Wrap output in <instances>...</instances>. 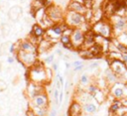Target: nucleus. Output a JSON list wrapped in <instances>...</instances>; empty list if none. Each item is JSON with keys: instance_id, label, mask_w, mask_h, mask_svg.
<instances>
[{"instance_id": "1", "label": "nucleus", "mask_w": 127, "mask_h": 116, "mask_svg": "<svg viewBox=\"0 0 127 116\" xmlns=\"http://www.w3.org/2000/svg\"><path fill=\"white\" fill-rule=\"evenodd\" d=\"M91 30L94 34H98L104 38L110 39L113 36V27L110 21H105V20H100L92 25Z\"/></svg>"}, {"instance_id": "2", "label": "nucleus", "mask_w": 127, "mask_h": 116, "mask_svg": "<svg viewBox=\"0 0 127 116\" xmlns=\"http://www.w3.org/2000/svg\"><path fill=\"white\" fill-rule=\"evenodd\" d=\"M64 21L71 28H80L83 24H85V22H87L85 14L75 12V11H71V10L67 11V13L65 14V20Z\"/></svg>"}, {"instance_id": "3", "label": "nucleus", "mask_w": 127, "mask_h": 116, "mask_svg": "<svg viewBox=\"0 0 127 116\" xmlns=\"http://www.w3.org/2000/svg\"><path fill=\"white\" fill-rule=\"evenodd\" d=\"M29 79L31 80V82H35L43 85V83L48 81L47 76H46V68L41 64H36L35 63L29 71Z\"/></svg>"}, {"instance_id": "4", "label": "nucleus", "mask_w": 127, "mask_h": 116, "mask_svg": "<svg viewBox=\"0 0 127 116\" xmlns=\"http://www.w3.org/2000/svg\"><path fill=\"white\" fill-rule=\"evenodd\" d=\"M68 28H69V26L67 25V23L65 21L60 22V23H55L52 27H50L49 29L46 30L45 38H47L51 42H57L58 39L60 40V37L63 35L65 30H67Z\"/></svg>"}, {"instance_id": "5", "label": "nucleus", "mask_w": 127, "mask_h": 116, "mask_svg": "<svg viewBox=\"0 0 127 116\" xmlns=\"http://www.w3.org/2000/svg\"><path fill=\"white\" fill-rule=\"evenodd\" d=\"M109 67L118 77L120 81H127V66L124 62L121 60H113L109 63Z\"/></svg>"}, {"instance_id": "6", "label": "nucleus", "mask_w": 127, "mask_h": 116, "mask_svg": "<svg viewBox=\"0 0 127 116\" xmlns=\"http://www.w3.org/2000/svg\"><path fill=\"white\" fill-rule=\"evenodd\" d=\"M110 95L116 99H124L127 98V85L125 82L117 81L111 85Z\"/></svg>"}, {"instance_id": "7", "label": "nucleus", "mask_w": 127, "mask_h": 116, "mask_svg": "<svg viewBox=\"0 0 127 116\" xmlns=\"http://www.w3.org/2000/svg\"><path fill=\"white\" fill-rule=\"evenodd\" d=\"M47 15L52 19L55 23H60L65 20V13L62 8L56 4H51L50 6L46 7Z\"/></svg>"}, {"instance_id": "8", "label": "nucleus", "mask_w": 127, "mask_h": 116, "mask_svg": "<svg viewBox=\"0 0 127 116\" xmlns=\"http://www.w3.org/2000/svg\"><path fill=\"white\" fill-rule=\"evenodd\" d=\"M17 60L24 65L32 66L37 62V53H27L23 51H17Z\"/></svg>"}, {"instance_id": "9", "label": "nucleus", "mask_w": 127, "mask_h": 116, "mask_svg": "<svg viewBox=\"0 0 127 116\" xmlns=\"http://www.w3.org/2000/svg\"><path fill=\"white\" fill-rule=\"evenodd\" d=\"M85 37V32H84L81 28H73L71 35V41L74 49H81L84 44Z\"/></svg>"}, {"instance_id": "10", "label": "nucleus", "mask_w": 127, "mask_h": 116, "mask_svg": "<svg viewBox=\"0 0 127 116\" xmlns=\"http://www.w3.org/2000/svg\"><path fill=\"white\" fill-rule=\"evenodd\" d=\"M23 51V52H27V53H37L38 52V47L36 45H34L32 42L29 40H24L18 43V47L17 51Z\"/></svg>"}, {"instance_id": "11", "label": "nucleus", "mask_w": 127, "mask_h": 116, "mask_svg": "<svg viewBox=\"0 0 127 116\" xmlns=\"http://www.w3.org/2000/svg\"><path fill=\"white\" fill-rule=\"evenodd\" d=\"M31 101H32L31 105H33V106L43 107V108H48V106H49V98H48V95L45 93V92L37 95L36 97L31 99Z\"/></svg>"}, {"instance_id": "12", "label": "nucleus", "mask_w": 127, "mask_h": 116, "mask_svg": "<svg viewBox=\"0 0 127 116\" xmlns=\"http://www.w3.org/2000/svg\"><path fill=\"white\" fill-rule=\"evenodd\" d=\"M27 92H28V95H29L30 99H33L37 95L43 93L44 87L41 84H38V83H35V82H30V84L27 88Z\"/></svg>"}, {"instance_id": "13", "label": "nucleus", "mask_w": 127, "mask_h": 116, "mask_svg": "<svg viewBox=\"0 0 127 116\" xmlns=\"http://www.w3.org/2000/svg\"><path fill=\"white\" fill-rule=\"evenodd\" d=\"M83 112V105L74 100L71 103L69 109H68V116H80Z\"/></svg>"}, {"instance_id": "14", "label": "nucleus", "mask_w": 127, "mask_h": 116, "mask_svg": "<svg viewBox=\"0 0 127 116\" xmlns=\"http://www.w3.org/2000/svg\"><path fill=\"white\" fill-rule=\"evenodd\" d=\"M98 103L96 102L95 99L90 100L85 104H83V111H85L87 114H93L98 110Z\"/></svg>"}, {"instance_id": "15", "label": "nucleus", "mask_w": 127, "mask_h": 116, "mask_svg": "<svg viewBox=\"0 0 127 116\" xmlns=\"http://www.w3.org/2000/svg\"><path fill=\"white\" fill-rule=\"evenodd\" d=\"M68 10H71V11H75V12L85 14L86 12L87 8L84 4L74 2V1H70V3L68 4Z\"/></svg>"}, {"instance_id": "16", "label": "nucleus", "mask_w": 127, "mask_h": 116, "mask_svg": "<svg viewBox=\"0 0 127 116\" xmlns=\"http://www.w3.org/2000/svg\"><path fill=\"white\" fill-rule=\"evenodd\" d=\"M31 35L39 38V39H43L45 36H46V29L43 28L39 23L38 24H34L33 27H32V30L30 32Z\"/></svg>"}, {"instance_id": "17", "label": "nucleus", "mask_w": 127, "mask_h": 116, "mask_svg": "<svg viewBox=\"0 0 127 116\" xmlns=\"http://www.w3.org/2000/svg\"><path fill=\"white\" fill-rule=\"evenodd\" d=\"M21 14H22V8L20 6H17V5L11 7L10 10L8 11V17H9V19L12 20V21H14V22H16L20 18Z\"/></svg>"}, {"instance_id": "18", "label": "nucleus", "mask_w": 127, "mask_h": 116, "mask_svg": "<svg viewBox=\"0 0 127 116\" xmlns=\"http://www.w3.org/2000/svg\"><path fill=\"white\" fill-rule=\"evenodd\" d=\"M105 77H106V82H107V83H110L111 85L114 84V83L117 82V81H120L119 78H118V77L111 71L110 67H109V69H107V71H106Z\"/></svg>"}, {"instance_id": "19", "label": "nucleus", "mask_w": 127, "mask_h": 116, "mask_svg": "<svg viewBox=\"0 0 127 116\" xmlns=\"http://www.w3.org/2000/svg\"><path fill=\"white\" fill-rule=\"evenodd\" d=\"M123 105V103H122V100L121 99H116V98H114V100L112 101V103H111V105H110V107H109V114L110 115H112V114H116V112L118 111V109L121 107Z\"/></svg>"}, {"instance_id": "20", "label": "nucleus", "mask_w": 127, "mask_h": 116, "mask_svg": "<svg viewBox=\"0 0 127 116\" xmlns=\"http://www.w3.org/2000/svg\"><path fill=\"white\" fill-rule=\"evenodd\" d=\"M31 109L37 116H47L48 115V108H43V107H37L31 105Z\"/></svg>"}, {"instance_id": "21", "label": "nucleus", "mask_w": 127, "mask_h": 116, "mask_svg": "<svg viewBox=\"0 0 127 116\" xmlns=\"http://www.w3.org/2000/svg\"><path fill=\"white\" fill-rule=\"evenodd\" d=\"M93 97H94V99L96 100V102L97 103H102L104 100H105V98H106V96H105V94L102 92V90L101 89H98L95 93L92 95Z\"/></svg>"}, {"instance_id": "22", "label": "nucleus", "mask_w": 127, "mask_h": 116, "mask_svg": "<svg viewBox=\"0 0 127 116\" xmlns=\"http://www.w3.org/2000/svg\"><path fill=\"white\" fill-rule=\"evenodd\" d=\"M122 53L120 52H108V57L107 59L109 60V63L113 60H121Z\"/></svg>"}, {"instance_id": "23", "label": "nucleus", "mask_w": 127, "mask_h": 116, "mask_svg": "<svg viewBox=\"0 0 127 116\" xmlns=\"http://www.w3.org/2000/svg\"><path fill=\"white\" fill-rule=\"evenodd\" d=\"M116 39H117L121 44H123L124 46H126V47H127V30L124 31V32H122L121 34H119V35L116 37Z\"/></svg>"}, {"instance_id": "24", "label": "nucleus", "mask_w": 127, "mask_h": 116, "mask_svg": "<svg viewBox=\"0 0 127 116\" xmlns=\"http://www.w3.org/2000/svg\"><path fill=\"white\" fill-rule=\"evenodd\" d=\"M60 43L62 45H68V44L71 43V35H68V34L63 33V35L60 37Z\"/></svg>"}, {"instance_id": "25", "label": "nucleus", "mask_w": 127, "mask_h": 116, "mask_svg": "<svg viewBox=\"0 0 127 116\" xmlns=\"http://www.w3.org/2000/svg\"><path fill=\"white\" fill-rule=\"evenodd\" d=\"M98 89H99V88H98V86H96L95 84H89V85L87 86V88H86V91L88 92L89 94L93 95Z\"/></svg>"}, {"instance_id": "26", "label": "nucleus", "mask_w": 127, "mask_h": 116, "mask_svg": "<svg viewBox=\"0 0 127 116\" xmlns=\"http://www.w3.org/2000/svg\"><path fill=\"white\" fill-rule=\"evenodd\" d=\"M80 82H81V84H83V85L87 84V83L89 82L88 76H87V75H85V74L82 75V76H81V78H80Z\"/></svg>"}, {"instance_id": "27", "label": "nucleus", "mask_w": 127, "mask_h": 116, "mask_svg": "<svg viewBox=\"0 0 127 116\" xmlns=\"http://www.w3.org/2000/svg\"><path fill=\"white\" fill-rule=\"evenodd\" d=\"M54 60H55V55L52 54V55H49L48 57H46L45 60H44V62L47 64H52L54 63Z\"/></svg>"}, {"instance_id": "28", "label": "nucleus", "mask_w": 127, "mask_h": 116, "mask_svg": "<svg viewBox=\"0 0 127 116\" xmlns=\"http://www.w3.org/2000/svg\"><path fill=\"white\" fill-rule=\"evenodd\" d=\"M53 68L52 67H47L46 68V76H47V80L50 81L51 79H52V77H53Z\"/></svg>"}, {"instance_id": "29", "label": "nucleus", "mask_w": 127, "mask_h": 116, "mask_svg": "<svg viewBox=\"0 0 127 116\" xmlns=\"http://www.w3.org/2000/svg\"><path fill=\"white\" fill-rule=\"evenodd\" d=\"M60 91H61V90H59L58 88H55V89H54V94H53V96H54L56 105H59V96H60L59 92H60Z\"/></svg>"}, {"instance_id": "30", "label": "nucleus", "mask_w": 127, "mask_h": 116, "mask_svg": "<svg viewBox=\"0 0 127 116\" xmlns=\"http://www.w3.org/2000/svg\"><path fill=\"white\" fill-rule=\"evenodd\" d=\"M6 88H7V83L4 80L0 79V91H4Z\"/></svg>"}, {"instance_id": "31", "label": "nucleus", "mask_w": 127, "mask_h": 116, "mask_svg": "<svg viewBox=\"0 0 127 116\" xmlns=\"http://www.w3.org/2000/svg\"><path fill=\"white\" fill-rule=\"evenodd\" d=\"M63 99H64V90L61 89V91H60V96H59V105H62Z\"/></svg>"}, {"instance_id": "32", "label": "nucleus", "mask_w": 127, "mask_h": 116, "mask_svg": "<svg viewBox=\"0 0 127 116\" xmlns=\"http://www.w3.org/2000/svg\"><path fill=\"white\" fill-rule=\"evenodd\" d=\"M85 68V64H81V65H78V66H74V73H77V72H81V71H83V69Z\"/></svg>"}, {"instance_id": "33", "label": "nucleus", "mask_w": 127, "mask_h": 116, "mask_svg": "<svg viewBox=\"0 0 127 116\" xmlns=\"http://www.w3.org/2000/svg\"><path fill=\"white\" fill-rule=\"evenodd\" d=\"M84 64V62H83L82 60H78V61H74V62H73L72 65H73V67H74V66H78V65H81V64Z\"/></svg>"}, {"instance_id": "34", "label": "nucleus", "mask_w": 127, "mask_h": 116, "mask_svg": "<svg viewBox=\"0 0 127 116\" xmlns=\"http://www.w3.org/2000/svg\"><path fill=\"white\" fill-rule=\"evenodd\" d=\"M57 114H58L57 109L55 107H53L52 110H51V112H50V116H57Z\"/></svg>"}, {"instance_id": "35", "label": "nucleus", "mask_w": 127, "mask_h": 116, "mask_svg": "<svg viewBox=\"0 0 127 116\" xmlns=\"http://www.w3.org/2000/svg\"><path fill=\"white\" fill-rule=\"evenodd\" d=\"M121 61H122V62H124L125 64H127V53H122Z\"/></svg>"}, {"instance_id": "36", "label": "nucleus", "mask_w": 127, "mask_h": 116, "mask_svg": "<svg viewBox=\"0 0 127 116\" xmlns=\"http://www.w3.org/2000/svg\"><path fill=\"white\" fill-rule=\"evenodd\" d=\"M98 64H99L98 62H93V63H91V64H89V68H91V69H92V68H95V67L98 66Z\"/></svg>"}, {"instance_id": "37", "label": "nucleus", "mask_w": 127, "mask_h": 116, "mask_svg": "<svg viewBox=\"0 0 127 116\" xmlns=\"http://www.w3.org/2000/svg\"><path fill=\"white\" fill-rule=\"evenodd\" d=\"M52 68H53V71L57 72V71H58V68H59V64H58V63H53V64H52Z\"/></svg>"}, {"instance_id": "38", "label": "nucleus", "mask_w": 127, "mask_h": 116, "mask_svg": "<svg viewBox=\"0 0 127 116\" xmlns=\"http://www.w3.org/2000/svg\"><path fill=\"white\" fill-rule=\"evenodd\" d=\"M27 116H37V115L33 112V110H32V109H30V110H28V111H27Z\"/></svg>"}, {"instance_id": "39", "label": "nucleus", "mask_w": 127, "mask_h": 116, "mask_svg": "<svg viewBox=\"0 0 127 116\" xmlns=\"http://www.w3.org/2000/svg\"><path fill=\"white\" fill-rule=\"evenodd\" d=\"M7 63L8 64H13L14 63V58L13 57H8L7 58Z\"/></svg>"}, {"instance_id": "40", "label": "nucleus", "mask_w": 127, "mask_h": 116, "mask_svg": "<svg viewBox=\"0 0 127 116\" xmlns=\"http://www.w3.org/2000/svg\"><path fill=\"white\" fill-rule=\"evenodd\" d=\"M70 1H74V2H78V3H81V4H84L85 3V0H70Z\"/></svg>"}, {"instance_id": "41", "label": "nucleus", "mask_w": 127, "mask_h": 116, "mask_svg": "<svg viewBox=\"0 0 127 116\" xmlns=\"http://www.w3.org/2000/svg\"><path fill=\"white\" fill-rule=\"evenodd\" d=\"M66 67L69 69V68L71 67V64H70V63H67V64H66Z\"/></svg>"}, {"instance_id": "42", "label": "nucleus", "mask_w": 127, "mask_h": 116, "mask_svg": "<svg viewBox=\"0 0 127 116\" xmlns=\"http://www.w3.org/2000/svg\"><path fill=\"white\" fill-rule=\"evenodd\" d=\"M121 116H127V112H126V113H124V114H122Z\"/></svg>"}, {"instance_id": "43", "label": "nucleus", "mask_w": 127, "mask_h": 116, "mask_svg": "<svg viewBox=\"0 0 127 116\" xmlns=\"http://www.w3.org/2000/svg\"><path fill=\"white\" fill-rule=\"evenodd\" d=\"M20 1H26V0H20Z\"/></svg>"}, {"instance_id": "44", "label": "nucleus", "mask_w": 127, "mask_h": 116, "mask_svg": "<svg viewBox=\"0 0 127 116\" xmlns=\"http://www.w3.org/2000/svg\"><path fill=\"white\" fill-rule=\"evenodd\" d=\"M57 1H59V0H57Z\"/></svg>"}]
</instances>
